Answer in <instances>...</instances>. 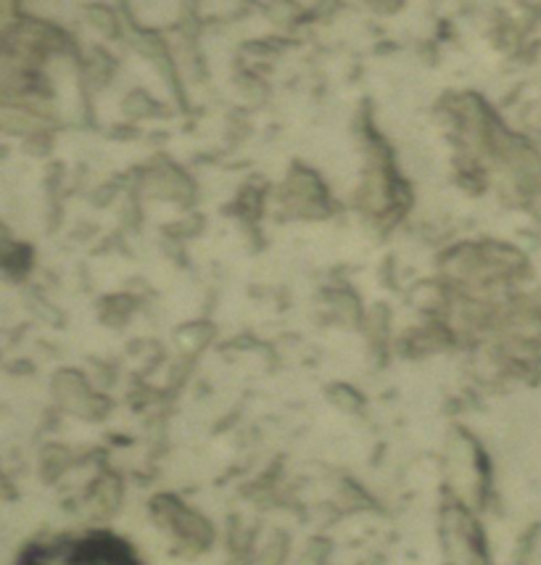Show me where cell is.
Wrapping results in <instances>:
<instances>
[{"label": "cell", "instance_id": "6da1fadb", "mask_svg": "<svg viewBox=\"0 0 541 565\" xmlns=\"http://www.w3.org/2000/svg\"><path fill=\"white\" fill-rule=\"evenodd\" d=\"M17 565H146L130 542L112 531H70L26 544Z\"/></svg>", "mask_w": 541, "mask_h": 565}]
</instances>
